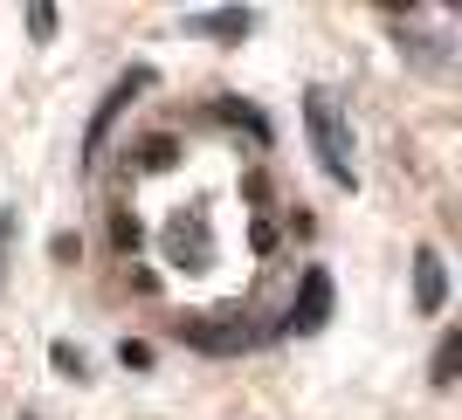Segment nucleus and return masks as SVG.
I'll use <instances>...</instances> for the list:
<instances>
[{"mask_svg":"<svg viewBox=\"0 0 462 420\" xmlns=\"http://www.w3.org/2000/svg\"><path fill=\"white\" fill-rule=\"evenodd\" d=\"M304 124H310V145H318L325 172L338 179V187H352V132H346L338 96H331V90H310V96H304Z\"/></svg>","mask_w":462,"mask_h":420,"instance_id":"1","label":"nucleus"},{"mask_svg":"<svg viewBox=\"0 0 462 420\" xmlns=\"http://www.w3.org/2000/svg\"><path fill=\"white\" fill-rule=\"evenodd\" d=\"M414 297H421L428 317H435V310H442V297H448V276H442V255H435V249L414 255Z\"/></svg>","mask_w":462,"mask_h":420,"instance_id":"2","label":"nucleus"},{"mask_svg":"<svg viewBox=\"0 0 462 420\" xmlns=\"http://www.w3.org/2000/svg\"><path fill=\"white\" fill-rule=\"evenodd\" d=\"M331 317V283L325 276H304V304L290 310V331H318Z\"/></svg>","mask_w":462,"mask_h":420,"instance_id":"3","label":"nucleus"},{"mask_svg":"<svg viewBox=\"0 0 462 420\" xmlns=\"http://www.w3.org/2000/svg\"><path fill=\"white\" fill-rule=\"evenodd\" d=\"M138 83H145V69H138V77H125V83H117L111 96H104V104H97V117H90V138H83V152H97V145H104V132H111V117L125 111V104H132V90H138Z\"/></svg>","mask_w":462,"mask_h":420,"instance_id":"4","label":"nucleus"},{"mask_svg":"<svg viewBox=\"0 0 462 420\" xmlns=\"http://www.w3.org/2000/svg\"><path fill=\"white\" fill-rule=\"evenodd\" d=\"M208 35H249V14H200Z\"/></svg>","mask_w":462,"mask_h":420,"instance_id":"5","label":"nucleus"},{"mask_svg":"<svg viewBox=\"0 0 462 420\" xmlns=\"http://www.w3.org/2000/svg\"><path fill=\"white\" fill-rule=\"evenodd\" d=\"M448 372H456V338H442V352H435V386H448Z\"/></svg>","mask_w":462,"mask_h":420,"instance_id":"6","label":"nucleus"},{"mask_svg":"<svg viewBox=\"0 0 462 420\" xmlns=\"http://www.w3.org/2000/svg\"><path fill=\"white\" fill-rule=\"evenodd\" d=\"M28 28H35V35L49 41V35H56V7H28Z\"/></svg>","mask_w":462,"mask_h":420,"instance_id":"7","label":"nucleus"}]
</instances>
